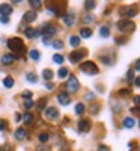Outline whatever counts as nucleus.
<instances>
[{"label": "nucleus", "instance_id": "1", "mask_svg": "<svg viewBox=\"0 0 140 151\" xmlns=\"http://www.w3.org/2000/svg\"><path fill=\"white\" fill-rule=\"evenodd\" d=\"M8 48L11 50L12 53H23L24 52V42L21 38L15 36V38H11V40H8Z\"/></svg>", "mask_w": 140, "mask_h": 151}, {"label": "nucleus", "instance_id": "2", "mask_svg": "<svg viewBox=\"0 0 140 151\" xmlns=\"http://www.w3.org/2000/svg\"><path fill=\"white\" fill-rule=\"evenodd\" d=\"M80 70H81L84 74H89V76L98 74V67H96V64H94V62H91V60H87V62H84L83 65H80Z\"/></svg>", "mask_w": 140, "mask_h": 151}, {"label": "nucleus", "instance_id": "3", "mask_svg": "<svg viewBox=\"0 0 140 151\" xmlns=\"http://www.w3.org/2000/svg\"><path fill=\"white\" fill-rule=\"evenodd\" d=\"M79 86H80V83H79V80H77L75 76H71V77L68 79V82H66V85H65L68 92H77L79 91Z\"/></svg>", "mask_w": 140, "mask_h": 151}, {"label": "nucleus", "instance_id": "4", "mask_svg": "<svg viewBox=\"0 0 140 151\" xmlns=\"http://www.w3.org/2000/svg\"><path fill=\"white\" fill-rule=\"evenodd\" d=\"M118 29L121 32H131L134 30V23L130 20H119L118 21Z\"/></svg>", "mask_w": 140, "mask_h": 151}, {"label": "nucleus", "instance_id": "5", "mask_svg": "<svg viewBox=\"0 0 140 151\" xmlns=\"http://www.w3.org/2000/svg\"><path fill=\"white\" fill-rule=\"evenodd\" d=\"M87 55L86 50H75V52H72L69 55V60L72 62V64H79V62Z\"/></svg>", "mask_w": 140, "mask_h": 151}, {"label": "nucleus", "instance_id": "6", "mask_svg": "<svg viewBox=\"0 0 140 151\" xmlns=\"http://www.w3.org/2000/svg\"><path fill=\"white\" fill-rule=\"evenodd\" d=\"M56 32H57V29L54 26H51V24H45V26L42 27V30H41V33H44V36L45 38H50V40H51V36Z\"/></svg>", "mask_w": 140, "mask_h": 151}, {"label": "nucleus", "instance_id": "7", "mask_svg": "<svg viewBox=\"0 0 140 151\" xmlns=\"http://www.w3.org/2000/svg\"><path fill=\"white\" fill-rule=\"evenodd\" d=\"M42 112H44V116L47 119H56L57 118V109L56 107H45Z\"/></svg>", "mask_w": 140, "mask_h": 151}, {"label": "nucleus", "instance_id": "8", "mask_svg": "<svg viewBox=\"0 0 140 151\" xmlns=\"http://www.w3.org/2000/svg\"><path fill=\"white\" fill-rule=\"evenodd\" d=\"M89 130H91V121L89 119H80L79 121V132L87 133Z\"/></svg>", "mask_w": 140, "mask_h": 151}, {"label": "nucleus", "instance_id": "9", "mask_svg": "<svg viewBox=\"0 0 140 151\" xmlns=\"http://www.w3.org/2000/svg\"><path fill=\"white\" fill-rule=\"evenodd\" d=\"M0 14H2V17H8L12 14V5L9 3H2L0 5Z\"/></svg>", "mask_w": 140, "mask_h": 151}, {"label": "nucleus", "instance_id": "10", "mask_svg": "<svg viewBox=\"0 0 140 151\" xmlns=\"http://www.w3.org/2000/svg\"><path fill=\"white\" fill-rule=\"evenodd\" d=\"M57 100H59V103H60L62 106H66V104H69V101H71L68 92H60V94L57 95Z\"/></svg>", "mask_w": 140, "mask_h": 151}, {"label": "nucleus", "instance_id": "11", "mask_svg": "<svg viewBox=\"0 0 140 151\" xmlns=\"http://www.w3.org/2000/svg\"><path fill=\"white\" fill-rule=\"evenodd\" d=\"M14 60H15L14 56L9 55V53H6V55L2 56V59H0V64H2V65H12V62H14Z\"/></svg>", "mask_w": 140, "mask_h": 151}, {"label": "nucleus", "instance_id": "12", "mask_svg": "<svg viewBox=\"0 0 140 151\" xmlns=\"http://www.w3.org/2000/svg\"><path fill=\"white\" fill-rule=\"evenodd\" d=\"M14 136L17 137L18 141H24V139H27V132L24 130L23 127H20V129H17V130H15Z\"/></svg>", "mask_w": 140, "mask_h": 151}, {"label": "nucleus", "instance_id": "13", "mask_svg": "<svg viewBox=\"0 0 140 151\" xmlns=\"http://www.w3.org/2000/svg\"><path fill=\"white\" fill-rule=\"evenodd\" d=\"M36 20V12L35 11H27V12H24V21H27V23H32Z\"/></svg>", "mask_w": 140, "mask_h": 151}, {"label": "nucleus", "instance_id": "14", "mask_svg": "<svg viewBox=\"0 0 140 151\" xmlns=\"http://www.w3.org/2000/svg\"><path fill=\"white\" fill-rule=\"evenodd\" d=\"M62 18H63V23H65L66 26H72L74 21H75V18H74V15H72V14H65Z\"/></svg>", "mask_w": 140, "mask_h": 151}, {"label": "nucleus", "instance_id": "15", "mask_svg": "<svg viewBox=\"0 0 140 151\" xmlns=\"http://www.w3.org/2000/svg\"><path fill=\"white\" fill-rule=\"evenodd\" d=\"M124 125H125L126 129H133L134 125H136V121H134L133 118H125V119H124Z\"/></svg>", "mask_w": 140, "mask_h": 151}, {"label": "nucleus", "instance_id": "16", "mask_svg": "<svg viewBox=\"0 0 140 151\" xmlns=\"http://www.w3.org/2000/svg\"><path fill=\"white\" fill-rule=\"evenodd\" d=\"M29 56H30V59H33V60H39V58H41V53L38 52L36 48H33V50H30Z\"/></svg>", "mask_w": 140, "mask_h": 151}, {"label": "nucleus", "instance_id": "17", "mask_svg": "<svg viewBox=\"0 0 140 151\" xmlns=\"http://www.w3.org/2000/svg\"><path fill=\"white\" fill-rule=\"evenodd\" d=\"M80 36H83V38H91V36H92V30L87 29V27H83V29L80 30Z\"/></svg>", "mask_w": 140, "mask_h": 151}, {"label": "nucleus", "instance_id": "18", "mask_svg": "<svg viewBox=\"0 0 140 151\" xmlns=\"http://www.w3.org/2000/svg\"><path fill=\"white\" fill-rule=\"evenodd\" d=\"M69 44H71V47H79L80 45V38L79 36H71L69 38Z\"/></svg>", "mask_w": 140, "mask_h": 151}, {"label": "nucleus", "instance_id": "19", "mask_svg": "<svg viewBox=\"0 0 140 151\" xmlns=\"http://www.w3.org/2000/svg\"><path fill=\"white\" fill-rule=\"evenodd\" d=\"M42 77H44L47 82L51 80V79H53V71H51V70H44V71H42Z\"/></svg>", "mask_w": 140, "mask_h": 151}, {"label": "nucleus", "instance_id": "20", "mask_svg": "<svg viewBox=\"0 0 140 151\" xmlns=\"http://www.w3.org/2000/svg\"><path fill=\"white\" fill-rule=\"evenodd\" d=\"M23 121H24V124H32L33 122V115L32 113H24V116H23Z\"/></svg>", "mask_w": 140, "mask_h": 151}, {"label": "nucleus", "instance_id": "21", "mask_svg": "<svg viewBox=\"0 0 140 151\" xmlns=\"http://www.w3.org/2000/svg\"><path fill=\"white\" fill-rule=\"evenodd\" d=\"M45 104H47V100L45 98H41L39 101H38V104H36V109L39 110V112H42L45 109Z\"/></svg>", "mask_w": 140, "mask_h": 151}, {"label": "nucleus", "instance_id": "22", "mask_svg": "<svg viewBox=\"0 0 140 151\" xmlns=\"http://www.w3.org/2000/svg\"><path fill=\"white\" fill-rule=\"evenodd\" d=\"M3 85L6 86V88H12L15 85V80L12 79V77H5V80H3Z\"/></svg>", "mask_w": 140, "mask_h": 151}, {"label": "nucleus", "instance_id": "23", "mask_svg": "<svg viewBox=\"0 0 140 151\" xmlns=\"http://www.w3.org/2000/svg\"><path fill=\"white\" fill-rule=\"evenodd\" d=\"M24 33H26L27 38H33V36H36V29H33V27H27L26 30H24Z\"/></svg>", "mask_w": 140, "mask_h": 151}, {"label": "nucleus", "instance_id": "24", "mask_svg": "<svg viewBox=\"0 0 140 151\" xmlns=\"http://www.w3.org/2000/svg\"><path fill=\"white\" fill-rule=\"evenodd\" d=\"M122 14H125V17H133V15L136 14V9H133V8L122 9Z\"/></svg>", "mask_w": 140, "mask_h": 151}, {"label": "nucleus", "instance_id": "25", "mask_svg": "<svg viewBox=\"0 0 140 151\" xmlns=\"http://www.w3.org/2000/svg\"><path fill=\"white\" fill-rule=\"evenodd\" d=\"M75 113H77V115H83L84 113V104L83 103H79L75 106Z\"/></svg>", "mask_w": 140, "mask_h": 151}, {"label": "nucleus", "instance_id": "26", "mask_svg": "<svg viewBox=\"0 0 140 151\" xmlns=\"http://www.w3.org/2000/svg\"><path fill=\"white\" fill-rule=\"evenodd\" d=\"M26 79H27V82H30V83H36V82H38L36 74H33V73H29V74L26 76Z\"/></svg>", "mask_w": 140, "mask_h": 151}, {"label": "nucleus", "instance_id": "27", "mask_svg": "<svg viewBox=\"0 0 140 151\" xmlns=\"http://www.w3.org/2000/svg\"><path fill=\"white\" fill-rule=\"evenodd\" d=\"M48 141H50V134H48V133H41V134H39V142L45 144V142H48Z\"/></svg>", "mask_w": 140, "mask_h": 151}, {"label": "nucleus", "instance_id": "28", "mask_svg": "<svg viewBox=\"0 0 140 151\" xmlns=\"http://www.w3.org/2000/svg\"><path fill=\"white\" fill-rule=\"evenodd\" d=\"M68 68H60L59 71H57V76H59V77L60 79H63V77H66V76H68Z\"/></svg>", "mask_w": 140, "mask_h": 151}, {"label": "nucleus", "instance_id": "29", "mask_svg": "<svg viewBox=\"0 0 140 151\" xmlns=\"http://www.w3.org/2000/svg\"><path fill=\"white\" fill-rule=\"evenodd\" d=\"M99 33H101V36H104V38H107V36L110 35V30H109V27L103 26V27L99 29Z\"/></svg>", "mask_w": 140, "mask_h": 151}, {"label": "nucleus", "instance_id": "30", "mask_svg": "<svg viewBox=\"0 0 140 151\" xmlns=\"http://www.w3.org/2000/svg\"><path fill=\"white\" fill-rule=\"evenodd\" d=\"M84 6H86V9H94L96 6V2H94V0H87V2H84Z\"/></svg>", "mask_w": 140, "mask_h": 151}, {"label": "nucleus", "instance_id": "31", "mask_svg": "<svg viewBox=\"0 0 140 151\" xmlns=\"http://www.w3.org/2000/svg\"><path fill=\"white\" fill-rule=\"evenodd\" d=\"M133 80H134V73L133 70H130L128 74H126V83H133Z\"/></svg>", "mask_w": 140, "mask_h": 151}, {"label": "nucleus", "instance_id": "32", "mask_svg": "<svg viewBox=\"0 0 140 151\" xmlns=\"http://www.w3.org/2000/svg\"><path fill=\"white\" fill-rule=\"evenodd\" d=\"M53 60L56 62V64H63V56L62 55H54L53 56Z\"/></svg>", "mask_w": 140, "mask_h": 151}, {"label": "nucleus", "instance_id": "33", "mask_svg": "<svg viewBox=\"0 0 140 151\" xmlns=\"http://www.w3.org/2000/svg\"><path fill=\"white\" fill-rule=\"evenodd\" d=\"M53 47H54L56 50H62V48H63V42L59 41V40H57V41H53Z\"/></svg>", "mask_w": 140, "mask_h": 151}, {"label": "nucleus", "instance_id": "34", "mask_svg": "<svg viewBox=\"0 0 140 151\" xmlns=\"http://www.w3.org/2000/svg\"><path fill=\"white\" fill-rule=\"evenodd\" d=\"M8 129V121L6 119H0V132H3Z\"/></svg>", "mask_w": 140, "mask_h": 151}, {"label": "nucleus", "instance_id": "35", "mask_svg": "<svg viewBox=\"0 0 140 151\" xmlns=\"http://www.w3.org/2000/svg\"><path fill=\"white\" fill-rule=\"evenodd\" d=\"M29 3H30V6H32V8H39L42 2H41V0H30Z\"/></svg>", "mask_w": 140, "mask_h": 151}, {"label": "nucleus", "instance_id": "36", "mask_svg": "<svg viewBox=\"0 0 140 151\" xmlns=\"http://www.w3.org/2000/svg\"><path fill=\"white\" fill-rule=\"evenodd\" d=\"M35 106V103L32 101V100H24V107L26 109H32Z\"/></svg>", "mask_w": 140, "mask_h": 151}, {"label": "nucleus", "instance_id": "37", "mask_svg": "<svg viewBox=\"0 0 140 151\" xmlns=\"http://www.w3.org/2000/svg\"><path fill=\"white\" fill-rule=\"evenodd\" d=\"M21 95H23V98H26V100H30V97H32V92H30V91H24V92H23Z\"/></svg>", "mask_w": 140, "mask_h": 151}, {"label": "nucleus", "instance_id": "38", "mask_svg": "<svg viewBox=\"0 0 140 151\" xmlns=\"http://www.w3.org/2000/svg\"><path fill=\"white\" fill-rule=\"evenodd\" d=\"M119 95L126 97V95H130V91H128V89H121V91H119Z\"/></svg>", "mask_w": 140, "mask_h": 151}, {"label": "nucleus", "instance_id": "39", "mask_svg": "<svg viewBox=\"0 0 140 151\" xmlns=\"http://www.w3.org/2000/svg\"><path fill=\"white\" fill-rule=\"evenodd\" d=\"M95 18H94V15H91V14H89V15H86V18H84V23H91V21H94Z\"/></svg>", "mask_w": 140, "mask_h": 151}, {"label": "nucleus", "instance_id": "40", "mask_svg": "<svg viewBox=\"0 0 140 151\" xmlns=\"http://www.w3.org/2000/svg\"><path fill=\"white\" fill-rule=\"evenodd\" d=\"M45 88H47V89H48V91H51V89H53V88H54V85H53V83H48V82H47V85H45Z\"/></svg>", "mask_w": 140, "mask_h": 151}, {"label": "nucleus", "instance_id": "41", "mask_svg": "<svg viewBox=\"0 0 140 151\" xmlns=\"http://www.w3.org/2000/svg\"><path fill=\"white\" fill-rule=\"evenodd\" d=\"M98 151H109V147H106V145H99V150Z\"/></svg>", "mask_w": 140, "mask_h": 151}, {"label": "nucleus", "instance_id": "42", "mask_svg": "<svg viewBox=\"0 0 140 151\" xmlns=\"http://www.w3.org/2000/svg\"><path fill=\"white\" fill-rule=\"evenodd\" d=\"M139 64H140V62H139V60H136V65H134L136 71H139V70H140V65H139Z\"/></svg>", "mask_w": 140, "mask_h": 151}, {"label": "nucleus", "instance_id": "43", "mask_svg": "<svg viewBox=\"0 0 140 151\" xmlns=\"http://www.w3.org/2000/svg\"><path fill=\"white\" fill-rule=\"evenodd\" d=\"M0 21H2V23H8L9 18H8V17H2V18H0Z\"/></svg>", "mask_w": 140, "mask_h": 151}, {"label": "nucleus", "instance_id": "44", "mask_svg": "<svg viewBox=\"0 0 140 151\" xmlns=\"http://www.w3.org/2000/svg\"><path fill=\"white\" fill-rule=\"evenodd\" d=\"M131 113H134V115H139V109L136 107V109H131Z\"/></svg>", "mask_w": 140, "mask_h": 151}, {"label": "nucleus", "instance_id": "45", "mask_svg": "<svg viewBox=\"0 0 140 151\" xmlns=\"http://www.w3.org/2000/svg\"><path fill=\"white\" fill-rule=\"evenodd\" d=\"M50 42H51V41H50V38H45L44 36V44H50Z\"/></svg>", "mask_w": 140, "mask_h": 151}, {"label": "nucleus", "instance_id": "46", "mask_svg": "<svg viewBox=\"0 0 140 151\" xmlns=\"http://www.w3.org/2000/svg\"><path fill=\"white\" fill-rule=\"evenodd\" d=\"M134 103H136V106H139V95L134 97Z\"/></svg>", "mask_w": 140, "mask_h": 151}, {"label": "nucleus", "instance_id": "47", "mask_svg": "<svg viewBox=\"0 0 140 151\" xmlns=\"http://www.w3.org/2000/svg\"><path fill=\"white\" fill-rule=\"evenodd\" d=\"M38 151H50V150L45 148V147H41V148H38Z\"/></svg>", "mask_w": 140, "mask_h": 151}, {"label": "nucleus", "instance_id": "48", "mask_svg": "<svg viewBox=\"0 0 140 151\" xmlns=\"http://www.w3.org/2000/svg\"><path fill=\"white\" fill-rule=\"evenodd\" d=\"M140 85V79L139 77H136V86H139Z\"/></svg>", "mask_w": 140, "mask_h": 151}, {"label": "nucleus", "instance_id": "49", "mask_svg": "<svg viewBox=\"0 0 140 151\" xmlns=\"http://www.w3.org/2000/svg\"><path fill=\"white\" fill-rule=\"evenodd\" d=\"M0 151H3V148H2V147H0Z\"/></svg>", "mask_w": 140, "mask_h": 151}]
</instances>
